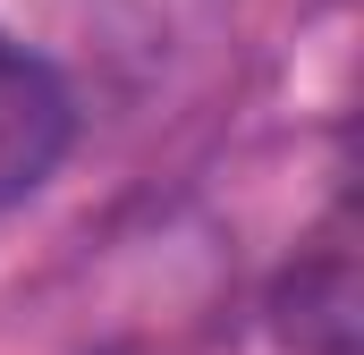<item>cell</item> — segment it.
<instances>
[{
    "mask_svg": "<svg viewBox=\"0 0 364 355\" xmlns=\"http://www.w3.org/2000/svg\"><path fill=\"white\" fill-rule=\"evenodd\" d=\"M68 136H77V102L60 85V68L0 34V212H17L60 170Z\"/></svg>",
    "mask_w": 364,
    "mask_h": 355,
    "instance_id": "6da1fadb",
    "label": "cell"
},
{
    "mask_svg": "<svg viewBox=\"0 0 364 355\" xmlns=\"http://www.w3.org/2000/svg\"><path fill=\"white\" fill-rule=\"evenodd\" d=\"M272 330H279V347H296V355H356L364 288H356V246H348V220H339V229H331L305 263L279 279Z\"/></svg>",
    "mask_w": 364,
    "mask_h": 355,
    "instance_id": "7a4b0ae2",
    "label": "cell"
}]
</instances>
